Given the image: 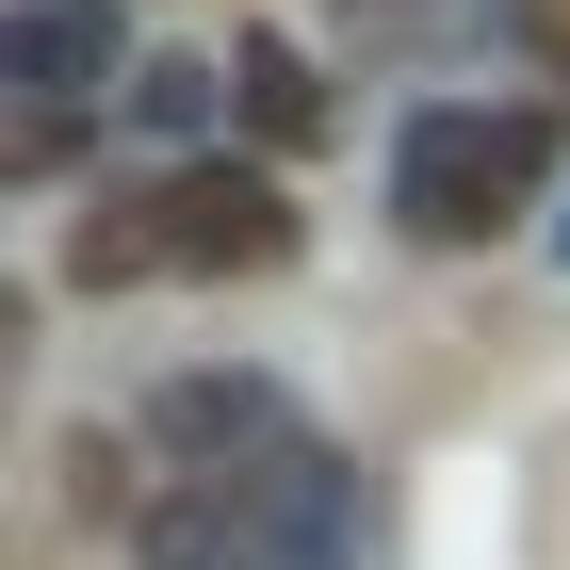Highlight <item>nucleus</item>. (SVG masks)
Listing matches in <instances>:
<instances>
[{
    "label": "nucleus",
    "mask_w": 570,
    "mask_h": 570,
    "mask_svg": "<svg viewBox=\"0 0 570 570\" xmlns=\"http://www.w3.org/2000/svg\"><path fill=\"white\" fill-rule=\"evenodd\" d=\"M66 505H82V522H147V456H131V440H66Z\"/></svg>",
    "instance_id": "423d86ee"
},
{
    "label": "nucleus",
    "mask_w": 570,
    "mask_h": 570,
    "mask_svg": "<svg viewBox=\"0 0 570 570\" xmlns=\"http://www.w3.org/2000/svg\"><path fill=\"white\" fill-rule=\"evenodd\" d=\"M131 213H147V277H277L294 262L277 164H164Z\"/></svg>",
    "instance_id": "f03ea898"
},
{
    "label": "nucleus",
    "mask_w": 570,
    "mask_h": 570,
    "mask_svg": "<svg viewBox=\"0 0 570 570\" xmlns=\"http://www.w3.org/2000/svg\"><path fill=\"white\" fill-rule=\"evenodd\" d=\"M554 179V131L538 115H407L392 147V228L407 245H505Z\"/></svg>",
    "instance_id": "f257e3e1"
},
{
    "label": "nucleus",
    "mask_w": 570,
    "mask_h": 570,
    "mask_svg": "<svg viewBox=\"0 0 570 570\" xmlns=\"http://www.w3.org/2000/svg\"><path fill=\"white\" fill-rule=\"evenodd\" d=\"M147 424H164V440H179V456H196V473H228V456H262V440H277V424H294V407H277V392H262V375H179V392H164V407H147Z\"/></svg>",
    "instance_id": "20e7f679"
},
{
    "label": "nucleus",
    "mask_w": 570,
    "mask_h": 570,
    "mask_svg": "<svg viewBox=\"0 0 570 570\" xmlns=\"http://www.w3.org/2000/svg\"><path fill=\"white\" fill-rule=\"evenodd\" d=\"M115 66H131L115 0H0V98H33V115H82Z\"/></svg>",
    "instance_id": "7ed1b4c3"
},
{
    "label": "nucleus",
    "mask_w": 570,
    "mask_h": 570,
    "mask_svg": "<svg viewBox=\"0 0 570 570\" xmlns=\"http://www.w3.org/2000/svg\"><path fill=\"white\" fill-rule=\"evenodd\" d=\"M245 115H262L277 147H309V131H326V82H309L294 49H245Z\"/></svg>",
    "instance_id": "0eeeda50"
},
{
    "label": "nucleus",
    "mask_w": 570,
    "mask_h": 570,
    "mask_svg": "<svg viewBox=\"0 0 570 570\" xmlns=\"http://www.w3.org/2000/svg\"><path fill=\"white\" fill-rule=\"evenodd\" d=\"M17 343H33V309H17V294H0V375H17Z\"/></svg>",
    "instance_id": "1a4fd4ad"
},
{
    "label": "nucleus",
    "mask_w": 570,
    "mask_h": 570,
    "mask_svg": "<svg viewBox=\"0 0 570 570\" xmlns=\"http://www.w3.org/2000/svg\"><path fill=\"white\" fill-rule=\"evenodd\" d=\"M147 570H277L262 554V538H245V522H228V489H147Z\"/></svg>",
    "instance_id": "39448f33"
},
{
    "label": "nucleus",
    "mask_w": 570,
    "mask_h": 570,
    "mask_svg": "<svg viewBox=\"0 0 570 570\" xmlns=\"http://www.w3.org/2000/svg\"><path fill=\"white\" fill-rule=\"evenodd\" d=\"M505 33H522L538 82H570V0H505Z\"/></svg>",
    "instance_id": "6e6552de"
}]
</instances>
